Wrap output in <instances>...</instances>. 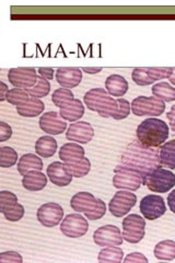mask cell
Segmentation results:
<instances>
[{
    "label": "cell",
    "instance_id": "cell-37",
    "mask_svg": "<svg viewBox=\"0 0 175 263\" xmlns=\"http://www.w3.org/2000/svg\"><path fill=\"white\" fill-rule=\"evenodd\" d=\"M0 262H14V263H22L23 259L21 254L15 251H5L0 253Z\"/></svg>",
    "mask_w": 175,
    "mask_h": 263
},
{
    "label": "cell",
    "instance_id": "cell-30",
    "mask_svg": "<svg viewBox=\"0 0 175 263\" xmlns=\"http://www.w3.org/2000/svg\"><path fill=\"white\" fill-rule=\"evenodd\" d=\"M124 252L119 246H108L99 252L98 261L101 263H115L122 262Z\"/></svg>",
    "mask_w": 175,
    "mask_h": 263
},
{
    "label": "cell",
    "instance_id": "cell-26",
    "mask_svg": "<svg viewBox=\"0 0 175 263\" xmlns=\"http://www.w3.org/2000/svg\"><path fill=\"white\" fill-rule=\"evenodd\" d=\"M35 152L43 158H51L57 152V142L52 136H42L35 143Z\"/></svg>",
    "mask_w": 175,
    "mask_h": 263
},
{
    "label": "cell",
    "instance_id": "cell-41",
    "mask_svg": "<svg viewBox=\"0 0 175 263\" xmlns=\"http://www.w3.org/2000/svg\"><path fill=\"white\" fill-rule=\"evenodd\" d=\"M9 88L7 87V85L5 84L4 81L0 82V101L4 102L7 101V98H8V93H9Z\"/></svg>",
    "mask_w": 175,
    "mask_h": 263
},
{
    "label": "cell",
    "instance_id": "cell-39",
    "mask_svg": "<svg viewBox=\"0 0 175 263\" xmlns=\"http://www.w3.org/2000/svg\"><path fill=\"white\" fill-rule=\"evenodd\" d=\"M124 262H144L147 263L148 259L140 252H131L124 259Z\"/></svg>",
    "mask_w": 175,
    "mask_h": 263
},
{
    "label": "cell",
    "instance_id": "cell-25",
    "mask_svg": "<svg viewBox=\"0 0 175 263\" xmlns=\"http://www.w3.org/2000/svg\"><path fill=\"white\" fill-rule=\"evenodd\" d=\"M18 171L21 176H26L32 170L42 171L43 161L35 154H24L18 161Z\"/></svg>",
    "mask_w": 175,
    "mask_h": 263
},
{
    "label": "cell",
    "instance_id": "cell-38",
    "mask_svg": "<svg viewBox=\"0 0 175 263\" xmlns=\"http://www.w3.org/2000/svg\"><path fill=\"white\" fill-rule=\"evenodd\" d=\"M12 136V128L5 122H0V142H6Z\"/></svg>",
    "mask_w": 175,
    "mask_h": 263
},
{
    "label": "cell",
    "instance_id": "cell-10",
    "mask_svg": "<svg viewBox=\"0 0 175 263\" xmlns=\"http://www.w3.org/2000/svg\"><path fill=\"white\" fill-rule=\"evenodd\" d=\"M88 230V220L79 213L69 214L63 219L61 225V232L68 238H80L85 236Z\"/></svg>",
    "mask_w": 175,
    "mask_h": 263
},
{
    "label": "cell",
    "instance_id": "cell-9",
    "mask_svg": "<svg viewBox=\"0 0 175 263\" xmlns=\"http://www.w3.org/2000/svg\"><path fill=\"white\" fill-rule=\"evenodd\" d=\"M137 203V196L129 191H119L108 204V210L115 217H123L131 211Z\"/></svg>",
    "mask_w": 175,
    "mask_h": 263
},
{
    "label": "cell",
    "instance_id": "cell-28",
    "mask_svg": "<svg viewBox=\"0 0 175 263\" xmlns=\"http://www.w3.org/2000/svg\"><path fill=\"white\" fill-rule=\"evenodd\" d=\"M85 148L78 143H68L62 146L60 149V158L63 162H67L85 157Z\"/></svg>",
    "mask_w": 175,
    "mask_h": 263
},
{
    "label": "cell",
    "instance_id": "cell-43",
    "mask_svg": "<svg viewBox=\"0 0 175 263\" xmlns=\"http://www.w3.org/2000/svg\"><path fill=\"white\" fill-rule=\"evenodd\" d=\"M168 205L172 213L175 214V189L168 196Z\"/></svg>",
    "mask_w": 175,
    "mask_h": 263
},
{
    "label": "cell",
    "instance_id": "cell-8",
    "mask_svg": "<svg viewBox=\"0 0 175 263\" xmlns=\"http://www.w3.org/2000/svg\"><path fill=\"white\" fill-rule=\"evenodd\" d=\"M0 212L9 221H19L24 216L23 205L18 203V197L10 191L0 192Z\"/></svg>",
    "mask_w": 175,
    "mask_h": 263
},
{
    "label": "cell",
    "instance_id": "cell-12",
    "mask_svg": "<svg viewBox=\"0 0 175 263\" xmlns=\"http://www.w3.org/2000/svg\"><path fill=\"white\" fill-rule=\"evenodd\" d=\"M113 185L120 190L137 191L144 184V179L139 174L128 169H115Z\"/></svg>",
    "mask_w": 175,
    "mask_h": 263
},
{
    "label": "cell",
    "instance_id": "cell-33",
    "mask_svg": "<svg viewBox=\"0 0 175 263\" xmlns=\"http://www.w3.org/2000/svg\"><path fill=\"white\" fill-rule=\"evenodd\" d=\"M27 91L30 93L31 97L38 98V99L44 98L49 93V91H51V84H49V81L47 79L43 78L42 76H38L36 84L32 88L27 89Z\"/></svg>",
    "mask_w": 175,
    "mask_h": 263
},
{
    "label": "cell",
    "instance_id": "cell-3",
    "mask_svg": "<svg viewBox=\"0 0 175 263\" xmlns=\"http://www.w3.org/2000/svg\"><path fill=\"white\" fill-rule=\"evenodd\" d=\"M137 139L145 146H162L169 137V126L162 120L149 118L140 123L137 127Z\"/></svg>",
    "mask_w": 175,
    "mask_h": 263
},
{
    "label": "cell",
    "instance_id": "cell-11",
    "mask_svg": "<svg viewBox=\"0 0 175 263\" xmlns=\"http://www.w3.org/2000/svg\"><path fill=\"white\" fill-rule=\"evenodd\" d=\"M139 210L146 219L155 220L164 215L166 212V205L162 196L149 194L140 201Z\"/></svg>",
    "mask_w": 175,
    "mask_h": 263
},
{
    "label": "cell",
    "instance_id": "cell-31",
    "mask_svg": "<svg viewBox=\"0 0 175 263\" xmlns=\"http://www.w3.org/2000/svg\"><path fill=\"white\" fill-rule=\"evenodd\" d=\"M160 162L163 167L175 169V139L164 143L160 147Z\"/></svg>",
    "mask_w": 175,
    "mask_h": 263
},
{
    "label": "cell",
    "instance_id": "cell-20",
    "mask_svg": "<svg viewBox=\"0 0 175 263\" xmlns=\"http://www.w3.org/2000/svg\"><path fill=\"white\" fill-rule=\"evenodd\" d=\"M56 80L62 88H76L82 80V69L78 67H61L56 70Z\"/></svg>",
    "mask_w": 175,
    "mask_h": 263
},
{
    "label": "cell",
    "instance_id": "cell-35",
    "mask_svg": "<svg viewBox=\"0 0 175 263\" xmlns=\"http://www.w3.org/2000/svg\"><path fill=\"white\" fill-rule=\"evenodd\" d=\"M31 98L30 93L27 91V89H21V88H13L11 89L9 93H8L7 101L12 105H21L26 103L29 99Z\"/></svg>",
    "mask_w": 175,
    "mask_h": 263
},
{
    "label": "cell",
    "instance_id": "cell-29",
    "mask_svg": "<svg viewBox=\"0 0 175 263\" xmlns=\"http://www.w3.org/2000/svg\"><path fill=\"white\" fill-rule=\"evenodd\" d=\"M154 257L158 260L172 261L175 259V241L162 240L158 242L153 250Z\"/></svg>",
    "mask_w": 175,
    "mask_h": 263
},
{
    "label": "cell",
    "instance_id": "cell-23",
    "mask_svg": "<svg viewBox=\"0 0 175 263\" xmlns=\"http://www.w3.org/2000/svg\"><path fill=\"white\" fill-rule=\"evenodd\" d=\"M44 109L45 105L41 99L31 97L26 103L16 106V112L23 118H36L44 112Z\"/></svg>",
    "mask_w": 175,
    "mask_h": 263
},
{
    "label": "cell",
    "instance_id": "cell-19",
    "mask_svg": "<svg viewBox=\"0 0 175 263\" xmlns=\"http://www.w3.org/2000/svg\"><path fill=\"white\" fill-rule=\"evenodd\" d=\"M47 177L57 186H67L71 183L72 175L62 161H54L47 167Z\"/></svg>",
    "mask_w": 175,
    "mask_h": 263
},
{
    "label": "cell",
    "instance_id": "cell-14",
    "mask_svg": "<svg viewBox=\"0 0 175 263\" xmlns=\"http://www.w3.org/2000/svg\"><path fill=\"white\" fill-rule=\"evenodd\" d=\"M37 72L34 67H18L11 68L8 72V79L15 88L29 89L37 81Z\"/></svg>",
    "mask_w": 175,
    "mask_h": 263
},
{
    "label": "cell",
    "instance_id": "cell-21",
    "mask_svg": "<svg viewBox=\"0 0 175 263\" xmlns=\"http://www.w3.org/2000/svg\"><path fill=\"white\" fill-rule=\"evenodd\" d=\"M22 185L28 191H41L47 185V177L38 170H32L23 176Z\"/></svg>",
    "mask_w": 175,
    "mask_h": 263
},
{
    "label": "cell",
    "instance_id": "cell-15",
    "mask_svg": "<svg viewBox=\"0 0 175 263\" xmlns=\"http://www.w3.org/2000/svg\"><path fill=\"white\" fill-rule=\"evenodd\" d=\"M123 235L121 229L114 225H105L98 228L93 233V241L96 246H121L123 243Z\"/></svg>",
    "mask_w": 175,
    "mask_h": 263
},
{
    "label": "cell",
    "instance_id": "cell-27",
    "mask_svg": "<svg viewBox=\"0 0 175 263\" xmlns=\"http://www.w3.org/2000/svg\"><path fill=\"white\" fill-rule=\"evenodd\" d=\"M64 163L70 174L76 178H83L85 176H87L91 170V162L86 157L70 160Z\"/></svg>",
    "mask_w": 175,
    "mask_h": 263
},
{
    "label": "cell",
    "instance_id": "cell-44",
    "mask_svg": "<svg viewBox=\"0 0 175 263\" xmlns=\"http://www.w3.org/2000/svg\"><path fill=\"white\" fill-rule=\"evenodd\" d=\"M82 70L87 73H90V75H94V73H99L100 71H102V68L101 67H83Z\"/></svg>",
    "mask_w": 175,
    "mask_h": 263
},
{
    "label": "cell",
    "instance_id": "cell-40",
    "mask_svg": "<svg viewBox=\"0 0 175 263\" xmlns=\"http://www.w3.org/2000/svg\"><path fill=\"white\" fill-rule=\"evenodd\" d=\"M40 76H42L43 78L47 79V80H52L54 78V73H55V69L51 68V67H41L37 69Z\"/></svg>",
    "mask_w": 175,
    "mask_h": 263
},
{
    "label": "cell",
    "instance_id": "cell-45",
    "mask_svg": "<svg viewBox=\"0 0 175 263\" xmlns=\"http://www.w3.org/2000/svg\"><path fill=\"white\" fill-rule=\"evenodd\" d=\"M169 79H170V82H171V84L175 86V68H173V73H172L171 77H170Z\"/></svg>",
    "mask_w": 175,
    "mask_h": 263
},
{
    "label": "cell",
    "instance_id": "cell-6",
    "mask_svg": "<svg viewBox=\"0 0 175 263\" xmlns=\"http://www.w3.org/2000/svg\"><path fill=\"white\" fill-rule=\"evenodd\" d=\"M123 238L129 243H138L144 239L146 220L138 214H131L123 219Z\"/></svg>",
    "mask_w": 175,
    "mask_h": 263
},
{
    "label": "cell",
    "instance_id": "cell-16",
    "mask_svg": "<svg viewBox=\"0 0 175 263\" xmlns=\"http://www.w3.org/2000/svg\"><path fill=\"white\" fill-rule=\"evenodd\" d=\"M40 127L48 135H60L67 128V123L61 117L60 113L55 111L46 112L41 115Z\"/></svg>",
    "mask_w": 175,
    "mask_h": 263
},
{
    "label": "cell",
    "instance_id": "cell-22",
    "mask_svg": "<svg viewBox=\"0 0 175 263\" xmlns=\"http://www.w3.org/2000/svg\"><path fill=\"white\" fill-rule=\"evenodd\" d=\"M60 114L65 121L76 122L85 114V105L82 104L79 99H73L60 108Z\"/></svg>",
    "mask_w": 175,
    "mask_h": 263
},
{
    "label": "cell",
    "instance_id": "cell-1",
    "mask_svg": "<svg viewBox=\"0 0 175 263\" xmlns=\"http://www.w3.org/2000/svg\"><path fill=\"white\" fill-rule=\"evenodd\" d=\"M161 166L160 149L157 147H148L138 139L131 142L122 154L120 163L115 169H128L135 171L145 179Z\"/></svg>",
    "mask_w": 175,
    "mask_h": 263
},
{
    "label": "cell",
    "instance_id": "cell-13",
    "mask_svg": "<svg viewBox=\"0 0 175 263\" xmlns=\"http://www.w3.org/2000/svg\"><path fill=\"white\" fill-rule=\"evenodd\" d=\"M36 216L40 223L44 227L52 228L62 223L64 219V209L60 204L49 202L40 206Z\"/></svg>",
    "mask_w": 175,
    "mask_h": 263
},
{
    "label": "cell",
    "instance_id": "cell-2",
    "mask_svg": "<svg viewBox=\"0 0 175 263\" xmlns=\"http://www.w3.org/2000/svg\"><path fill=\"white\" fill-rule=\"evenodd\" d=\"M86 105L91 111L99 113L104 119L112 118L121 120V105L119 100H115L103 88H93L85 95Z\"/></svg>",
    "mask_w": 175,
    "mask_h": 263
},
{
    "label": "cell",
    "instance_id": "cell-18",
    "mask_svg": "<svg viewBox=\"0 0 175 263\" xmlns=\"http://www.w3.org/2000/svg\"><path fill=\"white\" fill-rule=\"evenodd\" d=\"M103 201L89 192H79L71 197L70 206L77 213H91L93 212Z\"/></svg>",
    "mask_w": 175,
    "mask_h": 263
},
{
    "label": "cell",
    "instance_id": "cell-32",
    "mask_svg": "<svg viewBox=\"0 0 175 263\" xmlns=\"http://www.w3.org/2000/svg\"><path fill=\"white\" fill-rule=\"evenodd\" d=\"M152 95L164 102L175 101V88L168 82H159L152 87Z\"/></svg>",
    "mask_w": 175,
    "mask_h": 263
},
{
    "label": "cell",
    "instance_id": "cell-34",
    "mask_svg": "<svg viewBox=\"0 0 175 263\" xmlns=\"http://www.w3.org/2000/svg\"><path fill=\"white\" fill-rule=\"evenodd\" d=\"M18 161V153L13 148L4 146L0 148V167L10 168Z\"/></svg>",
    "mask_w": 175,
    "mask_h": 263
},
{
    "label": "cell",
    "instance_id": "cell-36",
    "mask_svg": "<svg viewBox=\"0 0 175 263\" xmlns=\"http://www.w3.org/2000/svg\"><path fill=\"white\" fill-rule=\"evenodd\" d=\"M74 96L70 89H66V88H60L55 90L52 96V101L54 104L58 108H62L66 103L73 100Z\"/></svg>",
    "mask_w": 175,
    "mask_h": 263
},
{
    "label": "cell",
    "instance_id": "cell-7",
    "mask_svg": "<svg viewBox=\"0 0 175 263\" xmlns=\"http://www.w3.org/2000/svg\"><path fill=\"white\" fill-rule=\"evenodd\" d=\"M173 73V68L171 67H141L132 70V80L138 86H149L153 82L170 78Z\"/></svg>",
    "mask_w": 175,
    "mask_h": 263
},
{
    "label": "cell",
    "instance_id": "cell-42",
    "mask_svg": "<svg viewBox=\"0 0 175 263\" xmlns=\"http://www.w3.org/2000/svg\"><path fill=\"white\" fill-rule=\"evenodd\" d=\"M166 118H168V120H169L172 130L175 133V105H173L171 110L166 113Z\"/></svg>",
    "mask_w": 175,
    "mask_h": 263
},
{
    "label": "cell",
    "instance_id": "cell-5",
    "mask_svg": "<svg viewBox=\"0 0 175 263\" xmlns=\"http://www.w3.org/2000/svg\"><path fill=\"white\" fill-rule=\"evenodd\" d=\"M144 184L151 192L166 193L175 186V175L160 166L145 179Z\"/></svg>",
    "mask_w": 175,
    "mask_h": 263
},
{
    "label": "cell",
    "instance_id": "cell-17",
    "mask_svg": "<svg viewBox=\"0 0 175 263\" xmlns=\"http://www.w3.org/2000/svg\"><path fill=\"white\" fill-rule=\"evenodd\" d=\"M94 136V129L88 122L71 123L66 132V137L68 141L78 144H88Z\"/></svg>",
    "mask_w": 175,
    "mask_h": 263
},
{
    "label": "cell",
    "instance_id": "cell-24",
    "mask_svg": "<svg viewBox=\"0 0 175 263\" xmlns=\"http://www.w3.org/2000/svg\"><path fill=\"white\" fill-rule=\"evenodd\" d=\"M105 88L112 97H123L128 91V82L121 75H111L105 81Z\"/></svg>",
    "mask_w": 175,
    "mask_h": 263
},
{
    "label": "cell",
    "instance_id": "cell-4",
    "mask_svg": "<svg viewBox=\"0 0 175 263\" xmlns=\"http://www.w3.org/2000/svg\"><path fill=\"white\" fill-rule=\"evenodd\" d=\"M130 106L132 113L137 117H160L165 111V102L154 96L137 97Z\"/></svg>",
    "mask_w": 175,
    "mask_h": 263
}]
</instances>
